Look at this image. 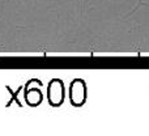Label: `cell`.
Instances as JSON below:
<instances>
[{"label": "cell", "mask_w": 149, "mask_h": 136, "mask_svg": "<svg viewBox=\"0 0 149 136\" xmlns=\"http://www.w3.org/2000/svg\"><path fill=\"white\" fill-rule=\"evenodd\" d=\"M50 102L52 105L58 106L63 102L64 100V86H63V82L60 80H52L51 84H50Z\"/></svg>", "instance_id": "2"}, {"label": "cell", "mask_w": 149, "mask_h": 136, "mask_svg": "<svg viewBox=\"0 0 149 136\" xmlns=\"http://www.w3.org/2000/svg\"><path fill=\"white\" fill-rule=\"evenodd\" d=\"M86 100V86L82 80H74L71 84V101L76 106L82 105Z\"/></svg>", "instance_id": "1"}]
</instances>
